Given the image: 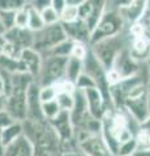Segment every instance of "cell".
Here are the masks:
<instances>
[{
    "mask_svg": "<svg viewBox=\"0 0 150 156\" xmlns=\"http://www.w3.org/2000/svg\"><path fill=\"white\" fill-rule=\"evenodd\" d=\"M24 135L34 147L35 156H61V140L51 124L46 120H25L22 122Z\"/></svg>",
    "mask_w": 150,
    "mask_h": 156,
    "instance_id": "6da1fadb",
    "label": "cell"
},
{
    "mask_svg": "<svg viewBox=\"0 0 150 156\" xmlns=\"http://www.w3.org/2000/svg\"><path fill=\"white\" fill-rule=\"evenodd\" d=\"M125 48H127L125 47V41L122 37V34L112 37V38L103 39V41L94 43V44L90 46V50L93 52V55L95 56L97 60L101 62V65L104 68L106 72L112 69L116 57H118Z\"/></svg>",
    "mask_w": 150,
    "mask_h": 156,
    "instance_id": "7a4b0ae2",
    "label": "cell"
},
{
    "mask_svg": "<svg viewBox=\"0 0 150 156\" xmlns=\"http://www.w3.org/2000/svg\"><path fill=\"white\" fill-rule=\"evenodd\" d=\"M123 26L124 20L118 9H106L94 31L90 34V46L103 41V39L120 35L123 31Z\"/></svg>",
    "mask_w": 150,
    "mask_h": 156,
    "instance_id": "3957f363",
    "label": "cell"
},
{
    "mask_svg": "<svg viewBox=\"0 0 150 156\" xmlns=\"http://www.w3.org/2000/svg\"><path fill=\"white\" fill-rule=\"evenodd\" d=\"M67 39H68V37L64 31V27L59 22L56 25L45 26L42 30L34 33L33 48L39 52L42 56H45L47 52L54 50L56 46H59L60 43L67 41Z\"/></svg>",
    "mask_w": 150,
    "mask_h": 156,
    "instance_id": "277c9868",
    "label": "cell"
},
{
    "mask_svg": "<svg viewBox=\"0 0 150 156\" xmlns=\"http://www.w3.org/2000/svg\"><path fill=\"white\" fill-rule=\"evenodd\" d=\"M67 57H57V56H46L43 57L42 69L35 82L41 87L43 86H52L59 81L65 78L67 69Z\"/></svg>",
    "mask_w": 150,
    "mask_h": 156,
    "instance_id": "5b68a950",
    "label": "cell"
},
{
    "mask_svg": "<svg viewBox=\"0 0 150 156\" xmlns=\"http://www.w3.org/2000/svg\"><path fill=\"white\" fill-rule=\"evenodd\" d=\"M79 151L84 156H112L102 134L89 135L79 142Z\"/></svg>",
    "mask_w": 150,
    "mask_h": 156,
    "instance_id": "8992f818",
    "label": "cell"
},
{
    "mask_svg": "<svg viewBox=\"0 0 150 156\" xmlns=\"http://www.w3.org/2000/svg\"><path fill=\"white\" fill-rule=\"evenodd\" d=\"M84 95H85L89 113L91 115V117H94L97 120H102L103 116L106 115V112L108 111V107H107V103H106L103 94L97 87H93V89L84 90Z\"/></svg>",
    "mask_w": 150,
    "mask_h": 156,
    "instance_id": "52a82bcc",
    "label": "cell"
},
{
    "mask_svg": "<svg viewBox=\"0 0 150 156\" xmlns=\"http://www.w3.org/2000/svg\"><path fill=\"white\" fill-rule=\"evenodd\" d=\"M5 112L16 122H24L27 119L26 94H11L7 98Z\"/></svg>",
    "mask_w": 150,
    "mask_h": 156,
    "instance_id": "ba28073f",
    "label": "cell"
},
{
    "mask_svg": "<svg viewBox=\"0 0 150 156\" xmlns=\"http://www.w3.org/2000/svg\"><path fill=\"white\" fill-rule=\"evenodd\" d=\"M118 4V11L122 14L124 22L127 21L130 25L138 22L146 9V2L144 0H127V2H119Z\"/></svg>",
    "mask_w": 150,
    "mask_h": 156,
    "instance_id": "9c48e42d",
    "label": "cell"
},
{
    "mask_svg": "<svg viewBox=\"0 0 150 156\" xmlns=\"http://www.w3.org/2000/svg\"><path fill=\"white\" fill-rule=\"evenodd\" d=\"M123 109L127 112L134 121H137V122L141 125L144 121L150 116L149 108H148V101H146V94L142 95V96L127 99L124 101Z\"/></svg>",
    "mask_w": 150,
    "mask_h": 156,
    "instance_id": "30bf717a",
    "label": "cell"
},
{
    "mask_svg": "<svg viewBox=\"0 0 150 156\" xmlns=\"http://www.w3.org/2000/svg\"><path fill=\"white\" fill-rule=\"evenodd\" d=\"M39 90H41V86L35 81L27 89V92H26L27 119L26 120H34V121L45 120L42 113V101L39 98Z\"/></svg>",
    "mask_w": 150,
    "mask_h": 156,
    "instance_id": "8fae6325",
    "label": "cell"
},
{
    "mask_svg": "<svg viewBox=\"0 0 150 156\" xmlns=\"http://www.w3.org/2000/svg\"><path fill=\"white\" fill-rule=\"evenodd\" d=\"M51 126L59 135L61 142H68L75 139V128L71 120V113L67 111H61L52 121H48Z\"/></svg>",
    "mask_w": 150,
    "mask_h": 156,
    "instance_id": "7c38bea8",
    "label": "cell"
},
{
    "mask_svg": "<svg viewBox=\"0 0 150 156\" xmlns=\"http://www.w3.org/2000/svg\"><path fill=\"white\" fill-rule=\"evenodd\" d=\"M112 69H115L118 72L123 80H127V78H130V77L138 74L140 73V64L130 57L128 47H127L118 57H116Z\"/></svg>",
    "mask_w": 150,
    "mask_h": 156,
    "instance_id": "4fadbf2b",
    "label": "cell"
},
{
    "mask_svg": "<svg viewBox=\"0 0 150 156\" xmlns=\"http://www.w3.org/2000/svg\"><path fill=\"white\" fill-rule=\"evenodd\" d=\"M20 61L24 66V69H25V73L30 74L34 80H37L43 64V56L41 53L35 51L34 48H27V50L22 51L20 56Z\"/></svg>",
    "mask_w": 150,
    "mask_h": 156,
    "instance_id": "5bb4252c",
    "label": "cell"
},
{
    "mask_svg": "<svg viewBox=\"0 0 150 156\" xmlns=\"http://www.w3.org/2000/svg\"><path fill=\"white\" fill-rule=\"evenodd\" d=\"M4 38H5L7 42L14 44L21 51L27 50V48H33V44H34V33L30 31L29 29L13 27L5 33Z\"/></svg>",
    "mask_w": 150,
    "mask_h": 156,
    "instance_id": "9a60e30c",
    "label": "cell"
},
{
    "mask_svg": "<svg viewBox=\"0 0 150 156\" xmlns=\"http://www.w3.org/2000/svg\"><path fill=\"white\" fill-rule=\"evenodd\" d=\"M64 27V31L67 34L68 39L73 42H80L85 43V44L90 46V33L86 27L84 21H76L72 23H61Z\"/></svg>",
    "mask_w": 150,
    "mask_h": 156,
    "instance_id": "2e32d148",
    "label": "cell"
},
{
    "mask_svg": "<svg viewBox=\"0 0 150 156\" xmlns=\"http://www.w3.org/2000/svg\"><path fill=\"white\" fill-rule=\"evenodd\" d=\"M129 55L136 62H148L150 60V42L146 38L132 39V43L128 47Z\"/></svg>",
    "mask_w": 150,
    "mask_h": 156,
    "instance_id": "e0dca14e",
    "label": "cell"
},
{
    "mask_svg": "<svg viewBox=\"0 0 150 156\" xmlns=\"http://www.w3.org/2000/svg\"><path fill=\"white\" fill-rule=\"evenodd\" d=\"M4 156H35L34 147L25 135L20 136L16 142L9 144L5 148Z\"/></svg>",
    "mask_w": 150,
    "mask_h": 156,
    "instance_id": "ac0fdd59",
    "label": "cell"
},
{
    "mask_svg": "<svg viewBox=\"0 0 150 156\" xmlns=\"http://www.w3.org/2000/svg\"><path fill=\"white\" fill-rule=\"evenodd\" d=\"M2 134V140L4 147H8L9 144H12L13 142L24 135V128H22V122H12L11 125L5 126L4 129L0 130Z\"/></svg>",
    "mask_w": 150,
    "mask_h": 156,
    "instance_id": "d6986e66",
    "label": "cell"
},
{
    "mask_svg": "<svg viewBox=\"0 0 150 156\" xmlns=\"http://www.w3.org/2000/svg\"><path fill=\"white\" fill-rule=\"evenodd\" d=\"M106 2H102V0H93V11H91V14L89 16V18L85 21V25L88 27L89 33L91 34L94 31L95 26L98 25V22L101 21V18L104 14L106 9H107V5H106Z\"/></svg>",
    "mask_w": 150,
    "mask_h": 156,
    "instance_id": "ffe728a7",
    "label": "cell"
},
{
    "mask_svg": "<svg viewBox=\"0 0 150 156\" xmlns=\"http://www.w3.org/2000/svg\"><path fill=\"white\" fill-rule=\"evenodd\" d=\"M82 0H67V5L60 13V23H72L79 21V11L77 7Z\"/></svg>",
    "mask_w": 150,
    "mask_h": 156,
    "instance_id": "44dd1931",
    "label": "cell"
},
{
    "mask_svg": "<svg viewBox=\"0 0 150 156\" xmlns=\"http://www.w3.org/2000/svg\"><path fill=\"white\" fill-rule=\"evenodd\" d=\"M84 73V61L79 60L76 57H68L67 62V69H65V80L76 83L79 77Z\"/></svg>",
    "mask_w": 150,
    "mask_h": 156,
    "instance_id": "7402d4cb",
    "label": "cell"
},
{
    "mask_svg": "<svg viewBox=\"0 0 150 156\" xmlns=\"http://www.w3.org/2000/svg\"><path fill=\"white\" fill-rule=\"evenodd\" d=\"M27 13H29V25L27 29L33 33H37L45 27V22H43L42 14L38 9L33 5L31 3H27Z\"/></svg>",
    "mask_w": 150,
    "mask_h": 156,
    "instance_id": "603a6c76",
    "label": "cell"
},
{
    "mask_svg": "<svg viewBox=\"0 0 150 156\" xmlns=\"http://www.w3.org/2000/svg\"><path fill=\"white\" fill-rule=\"evenodd\" d=\"M75 42L71 41V39H67L63 43H60L59 46H56L54 50H51L50 52H47L43 57L46 56H57V57H67L68 58L72 53V48H73Z\"/></svg>",
    "mask_w": 150,
    "mask_h": 156,
    "instance_id": "cb8c5ba5",
    "label": "cell"
},
{
    "mask_svg": "<svg viewBox=\"0 0 150 156\" xmlns=\"http://www.w3.org/2000/svg\"><path fill=\"white\" fill-rule=\"evenodd\" d=\"M60 112H61V109L56 100L42 104V113H43V117H45L46 121H52Z\"/></svg>",
    "mask_w": 150,
    "mask_h": 156,
    "instance_id": "d4e9b609",
    "label": "cell"
},
{
    "mask_svg": "<svg viewBox=\"0 0 150 156\" xmlns=\"http://www.w3.org/2000/svg\"><path fill=\"white\" fill-rule=\"evenodd\" d=\"M42 14V18H43V22H45L46 26H50V25H56V23L60 22V14L57 13L52 5L50 4L48 7H46L45 9L41 11Z\"/></svg>",
    "mask_w": 150,
    "mask_h": 156,
    "instance_id": "484cf974",
    "label": "cell"
},
{
    "mask_svg": "<svg viewBox=\"0 0 150 156\" xmlns=\"http://www.w3.org/2000/svg\"><path fill=\"white\" fill-rule=\"evenodd\" d=\"M137 150H138L137 140H136V138H132V139L127 140V142L119 144L116 156H133Z\"/></svg>",
    "mask_w": 150,
    "mask_h": 156,
    "instance_id": "4316f807",
    "label": "cell"
},
{
    "mask_svg": "<svg viewBox=\"0 0 150 156\" xmlns=\"http://www.w3.org/2000/svg\"><path fill=\"white\" fill-rule=\"evenodd\" d=\"M29 25V13H27V4L24 8L18 9L16 12V18H14V27L18 29H27Z\"/></svg>",
    "mask_w": 150,
    "mask_h": 156,
    "instance_id": "83f0119b",
    "label": "cell"
},
{
    "mask_svg": "<svg viewBox=\"0 0 150 156\" xmlns=\"http://www.w3.org/2000/svg\"><path fill=\"white\" fill-rule=\"evenodd\" d=\"M39 98L42 104L43 103H48V101H54L57 98V91L55 89V86H43L39 90Z\"/></svg>",
    "mask_w": 150,
    "mask_h": 156,
    "instance_id": "f1b7e54d",
    "label": "cell"
},
{
    "mask_svg": "<svg viewBox=\"0 0 150 156\" xmlns=\"http://www.w3.org/2000/svg\"><path fill=\"white\" fill-rule=\"evenodd\" d=\"M55 86V89L57 91V95L59 94H69V95H75V92H76V85L73 83V82H71L68 80H61L59 81L57 83L54 85Z\"/></svg>",
    "mask_w": 150,
    "mask_h": 156,
    "instance_id": "f546056e",
    "label": "cell"
},
{
    "mask_svg": "<svg viewBox=\"0 0 150 156\" xmlns=\"http://www.w3.org/2000/svg\"><path fill=\"white\" fill-rule=\"evenodd\" d=\"M56 101H57V104H59L61 111L71 112L72 108H73V105H75V96L69 95V94H59L56 98Z\"/></svg>",
    "mask_w": 150,
    "mask_h": 156,
    "instance_id": "4dcf8cb0",
    "label": "cell"
},
{
    "mask_svg": "<svg viewBox=\"0 0 150 156\" xmlns=\"http://www.w3.org/2000/svg\"><path fill=\"white\" fill-rule=\"evenodd\" d=\"M89 51H90V47L88 48V44H85V43H80V42H75L71 56L79 58V60H81V61H84L86 58V56H88Z\"/></svg>",
    "mask_w": 150,
    "mask_h": 156,
    "instance_id": "1f68e13d",
    "label": "cell"
},
{
    "mask_svg": "<svg viewBox=\"0 0 150 156\" xmlns=\"http://www.w3.org/2000/svg\"><path fill=\"white\" fill-rule=\"evenodd\" d=\"M77 11H79V20L85 22L93 11V0H82L77 7Z\"/></svg>",
    "mask_w": 150,
    "mask_h": 156,
    "instance_id": "d6a6232c",
    "label": "cell"
},
{
    "mask_svg": "<svg viewBox=\"0 0 150 156\" xmlns=\"http://www.w3.org/2000/svg\"><path fill=\"white\" fill-rule=\"evenodd\" d=\"M76 89L77 90H88V89H93V87H97L95 81L91 78L90 76H88L86 73H82V74L79 77V80L76 81Z\"/></svg>",
    "mask_w": 150,
    "mask_h": 156,
    "instance_id": "836d02e7",
    "label": "cell"
},
{
    "mask_svg": "<svg viewBox=\"0 0 150 156\" xmlns=\"http://www.w3.org/2000/svg\"><path fill=\"white\" fill-rule=\"evenodd\" d=\"M26 2H21V0H0V11H13L17 12L26 5Z\"/></svg>",
    "mask_w": 150,
    "mask_h": 156,
    "instance_id": "e575fe53",
    "label": "cell"
},
{
    "mask_svg": "<svg viewBox=\"0 0 150 156\" xmlns=\"http://www.w3.org/2000/svg\"><path fill=\"white\" fill-rule=\"evenodd\" d=\"M136 140L138 144V150H148L150 148V131L140 128L136 134Z\"/></svg>",
    "mask_w": 150,
    "mask_h": 156,
    "instance_id": "d590c367",
    "label": "cell"
},
{
    "mask_svg": "<svg viewBox=\"0 0 150 156\" xmlns=\"http://www.w3.org/2000/svg\"><path fill=\"white\" fill-rule=\"evenodd\" d=\"M0 18L5 26L7 31L14 27V18H16V12L13 11H0Z\"/></svg>",
    "mask_w": 150,
    "mask_h": 156,
    "instance_id": "8d00e7d4",
    "label": "cell"
},
{
    "mask_svg": "<svg viewBox=\"0 0 150 156\" xmlns=\"http://www.w3.org/2000/svg\"><path fill=\"white\" fill-rule=\"evenodd\" d=\"M141 25L145 27V33H146V39L150 42V2H146V9L142 14V17L138 21Z\"/></svg>",
    "mask_w": 150,
    "mask_h": 156,
    "instance_id": "74e56055",
    "label": "cell"
},
{
    "mask_svg": "<svg viewBox=\"0 0 150 156\" xmlns=\"http://www.w3.org/2000/svg\"><path fill=\"white\" fill-rule=\"evenodd\" d=\"M106 81H107V85L110 87H112L119 85L123 81V78L120 77V74L115 69H110L108 72H106Z\"/></svg>",
    "mask_w": 150,
    "mask_h": 156,
    "instance_id": "f35d334b",
    "label": "cell"
},
{
    "mask_svg": "<svg viewBox=\"0 0 150 156\" xmlns=\"http://www.w3.org/2000/svg\"><path fill=\"white\" fill-rule=\"evenodd\" d=\"M129 31H130V35L133 37L132 39H136V38H146V37H145V35H146V33H145V27L140 22H136V23H133V25H130Z\"/></svg>",
    "mask_w": 150,
    "mask_h": 156,
    "instance_id": "ab89813d",
    "label": "cell"
},
{
    "mask_svg": "<svg viewBox=\"0 0 150 156\" xmlns=\"http://www.w3.org/2000/svg\"><path fill=\"white\" fill-rule=\"evenodd\" d=\"M12 122H16V121H13L7 112H2V113H0V130L4 129L8 125H11Z\"/></svg>",
    "mask_w": 150,
    "mask_h": 156,
    "instance_id": "60d3db41",
    "label": "cell"
},
{
    "mask_svg": "<svg viewBox=\"0 0 150 156\" xmlns=\"http://www.w3.org/2000/svg\"><path fill=\"white\" fill-rule=\"evenodd\" d=\"M51 5L57 13L60 14L63 12V9H64L67 5V0H51Z\"/></svg>",
    "mask_w": 150,
    "mask_h": 156,
    "instance_id": "b9f144b4",
    "label": "cell"
},
{
    "mask_svg": "<svg viewBox=\"0 0 150 156\" xmlns=\"http://www.w3.org/2000/svg\"><path fill=\"white\" fill-rule=\"evenodd\" d=\"M0 96L7 98V81L2 72H0Z\"/></svg>",
    "mask_w": 150,
    "mask_h": 156,
    "instance_id": "7bdbcfd3",
    "label": "cell"
},
{
    "mask_svg": "<svg viewBox=\"0 0 150 156\" xmlns=\"http://www.w3.org/2000/svg\"><path fill=\"white\" fill-rule=\"evenodd\" d=\"M133 156H150V148H148V150H137Z\"/></svg>",
    "mask_w": 150,
    "mask_h": 156,
    "instance_id": "ee69618b",
    "label": "cell"
},
{
    "mask_svg": "<svg viewBox=\"0 0 150 156\" xmlns=\"http://www.w3.org/2000/svg\"><path fill=\"white\" fill-rule=\"evenodd\" d=\"M5 107H7V98L0 96V113L5 112Z\"/></svg>",
    "mask_w": 150,
    "mask_h": 156,
    "instance_id": "f6af8a7d",
    "label": "cell"
},
{
    "mask_svg": "<svg viewBox=\"0 0 150 156\" xmlns=\"http://www.w3.org/2000/svg\"><path fill=\"white\" fill-rule=\"evenodd\" d=\"M140 128L144 129V130H149V131H150V116L148 117L146 120L144 121V122H142L141 125H140Z\"/></svg>",
    "mask_w": 150,
    "mask_h": 156,
    "instance_id": "bcb514c9",
    "label": "cell"
},
{
    "mask_svg": "<svg viewBox=\"0 0 150 156\" xmlns=\"http://www.w3.org/2000/svg\"><path fill=\"white\" fill-rule=\"evenodd\" d=\"M5 43H7L5 38H4V37H0V56L3 55V50H4V47H5Z\"/></svg>",
    "mask_w": 150,
    "mask_h": 156,
    "instance_id": "7dc6e473",
    "label": "cell"
},
{
    "mask_svg": "<svg viewBox=\"0 0 150 156\" xmlns=\"http://www.w3.org/2000/svg\"><path fill=\"white\" fill-rule=\"evenodd\" d=\"M5 33H7V29H5V26H4L2 18H0V37H4L5 35Z\"/></svg>",
    "mask_w": 150,
    "mask_h": 156,
    "instance_id": "c3c4849f",
    "label": "cell"
},
{
    "mask_svg": "<svg viewBox=\"0 0 150 156\" xmlns=\"http://www.w3.org/2000/svg\"><path fill=\"white\" fill-rule=\"evenodd\" d=\"M146 101H148V108H149V113H150V81L148 83V92H146Z\"/></svg>",
    "mask_w": 150,
    "mask_h": 156,
    "instance_id": "681fc988",
    "label": "cell"
},
{
    "mask_svg": "<svg viewBox=\"0 0 150 156\" xmlns=\"http://www.w3.org/2000/svg\"><path fill=\"white\" fill-rule=\"evenodd\" d=\"M4 152H5V147H4V144H3L2 134H0V156H4Z\"/></svg>",
    "mask_w": 150,
    "mask_h": 156,
    "instance_id": "f907efd6",
    "label": "cell"
},
{
    "mask_svg": "<svg viewBox=\"0 0 150 156\" xmlns=\"http://www.w3.org/2000/svg\"><path fill=\"white\" fill-rule=\"evenodd\" d=\"M61 156H82L80 152H65V154H63Z\"/></svg>",
    "mask_w": 150,
    "mask_h": 156,
    "instance_id": "816d5d0a",
    "label": "cell"
},
{
    "mask_svg": "<svg viewBox=\"0 0 150 156\" xmlns=\"http://www.w3.org/2000/svg\"><path fill=\"white\" fill-rule=\"evenodd\" d=\"M146 64H148V69H149V73H150V60L146 62ZM149 81H150V80H149Z\"/></svg>",
    "mask_w": 150,
    "mask_h": 156,
    "instance_id": "f5cc1de1",
    "label": "cell"
},
{
    "mask_svg": "<svg viewBox=\"0 0 150 156\" xmlns=\"http://www.w3.org/2000/svg\"><path fill=\"white\" fill-rule=\"evenodd\" d=\"M82 156H84V155H82Z\"/></svg>",
    "mask_w": 150,
    "mask_h": 156,
    "instance_id": "db71d44e",
    "label": "cell"
}]
</instances>
